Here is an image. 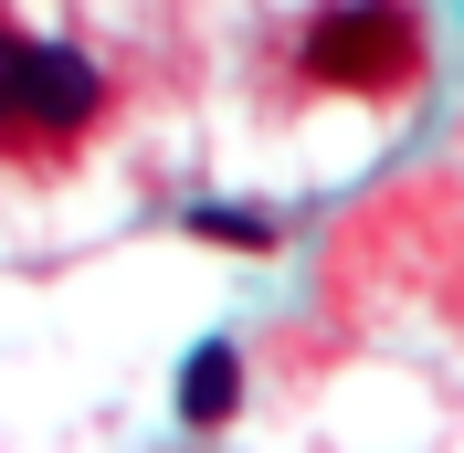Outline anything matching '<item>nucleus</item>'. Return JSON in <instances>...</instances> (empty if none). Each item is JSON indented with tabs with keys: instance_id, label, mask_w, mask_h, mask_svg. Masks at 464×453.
<instances>
[{
	"instance_id": "nucleus-1",
	"label": "nucleus",
	"mask_w": 464,
	"mask_h": 453,
	"mask_svg": "<svg viewBox=\"0 0 464 453\" xmlns=\"http://www.w3.org/2000/svg\"><path fill=\"white\" fill-rule=\"evenodd\" d=\"M411 63H422V32H411L401 0H348V11H327L306 32V74L317 85H348V95H391Z\"/></svg>"
},
{
	"instance_id": "nucleus-2",
	"label": "nucleus",
	"mask_w": 464,
	"mask_h": 453,
	"mask_svg": "<svg viewBox=\"0 0 464 453\" xmlns=\"http://www.w3.org/2000/svg\"><path fill=\"white\" fill-rule=\"evenodd\" d=\"M95 63L85 53H63V43H32V85H22V127H43V138H74L95 116Z\"/></svg>"
},
{
	"instance_id": "nucleus-3",
	"label": "nucleus",
	"mask_w": 464,
	"mask_h": 453,
	"mask_svg": "<svg viewBox=\"0 0 464 453\" xmlns=\"http://www.w3.org/2000/svg\"><path fill=\"white\" fill-rule=\"evenodd\" d=\"M232 400H243V359H232L222 338L190 348V369H179V422H190V432H222Z\"/></svg>"
},
{
	"instance_id": "nucleus-4",
	"label": "nucleus",
	"mask_w": 464,
	"mask_h": 453,
	"mask_svg": "<svg viewBox=\"0 0 464 453\" xmlns=\"http://www.w3.org/2000/svg\"><path fill=\"white\" fill-rule=\"evenodd\" d=\"M190 232L201 243H222V254H264L275 232H264V211H190Z\"/></svg>"
},
{
	"instance_id": "nucleus-5",
	"label": "nucleus",
	"mask_w": 464,
	"mask_h": 453,
	"mask_svg": "<svg viewBox=\"0 0 464 453\" xmlns=\"http://www.w3.org/2000/svg\"><path fill=\"white\" fill-rule=\"evenodd\" d=\"M22 85H32V43L0 32V127H22Z\"/></svg>"
}]
</instances>
